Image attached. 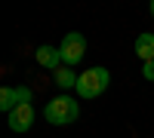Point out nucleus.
Returning <instances> with one entry per match:
<instances>
[{
    "mask_svg": "<svg viewBox=\"0 0 154 138\" xmlns=\"http://www.w3.org/2000/svg\"><path fill=\"white\" fill-rule=\"evenodd\" d=\"M34 55H37V61H40L46 71H53V74L62 68V52H59V46H46V43H43Z\"/></svg>",
    "mask_w": 154,
    "mask_h": 138,
    "instance_id": "423d86ee",
    "label": "nucleus"
},
{
    "mask_svg": "<svg viewBox=\"0 0 154 138\" xmlns=\"http://www.w3.org/2000/svg\"><path fill=\"white\" fill-rule=\"evenodd\" d=\"M6 123H9L12 132H28V129L34 126V107H31V101H28V104H19V107L9 114Z\"/></svg>",
    "mask_w": 154,
    "mask_h": 138,
    "instance_id": "39448f33",
    "label": "nucleus"
},
{
    "mask_svg": "<svg viewBox=\"0 0 154 138\" xmlns=\"http://www.w3.org/2000/svg\"><path fill=\"white\" fill-rule=\"evenodd\" d=\"M77 77H80V74H74L68 65H62L56 71V86L59 89H77Z\"/></svg>",
    "mask_w": 154,
    "mask_h": 138,
    "instance_id": "6e6552de",
    "label": "nucleus"
},
{
    "mask_svg": "<svg viewBox=\"0 0 154 138\" xmlns=\"http://www.w3.org/2000/svg\"><path fill=\"white\" fill-rule=\"evenodd\" d=\"M136 55L145 61H154V34H139V40H136Z\"/></svg>",
    "mask_w": 154,
    "mask_h": 138,
    "instance_id": "0eeeda50",
    "label": "nucleus"
},
{
    "mask_svg": "<svg viewBox=\"0 0 154 138\" xmlns=\"http://www.w3.org/2000/svg\"><path fill=\"white\" fill-rule=\"evenodd\" d=\"M59 52H62V65H68V68L77 65V61L86 55V40H83V34H77V31L65 34V40H62Z\"/></svg>",
    "mask_w": 154,
    "mask_h": 138,
    "instance_id": "7ed1b4c3",
    "label": "nucleus"
},
{
    "mask_svg": "<svg viewBox=\"0 0 154 138\" xmlns=\"http://www.w3.org/2000/svg\"><path fill=\"white\" fill-rule=\"evenodd\" d=\"M31 101V89L28 86H19V89H0V110H6V114H12L19 104H28Z\"/></svg>",
    "mask_w": 154,
    "mask_h": 138,
    "instance_id": "20e7f679",
    "label": "nucleus"
},
{
    "mask_svg": "<svg viewBox=\"0 0 154 138\" xmlns=\"http://www.w3.org/2000/svg\"><path fill=\"white\" fill-rule=\"evenodd\" d=\"M43 117H46V123H53V126H68V123H74L80 117V107H77L74 98L59 95V98H53V101L43 107Z\"/></svg>",
    "mask_w": 154,
    "mask_h": 138,
    "instance_id": "f03ea898",
    "label": "nucleus"
},
{
    "mask_svg": "<svg viewBox=\"0 0 154 138\" xmlns=\"http://www.w3.org/2000/svg\"><path fill=\"white\" fill-rule=\"evenodd\" d=\"M108 83H111L108 68H89V71H83L77 77V95L80 98H99L108 89Z\"/></svg>",
    "mask_w": 154,
    "mask_h": 138,
    "instance_id": "f257e3e1",
    "label": "nucleus"
},
{
    "mask_svg": "<svg viewBox=\"0 0 154 138\" xmlns=\"http://www.w3.org/2000/svg\"><path fill=\"white\" fill-rule=\"evenodd\" d=\"M142 74H145V80H151V83H154V61H148Z\"/></svg>",
    "mask_w": 154,
    "mask_h": 138,
    "instance_id": "1a4fd4ad",
    "label": "nucleus"
},
{
    "mask_svg": "<svg viewBox=\"0 0 154 138\" xmlns=\"http://www.w3.org/2000/svg\"><path fill=\"white\" fill-rule=\"evenodd\" d=\"M151 12H154V3H151Z\"/></svg>",
    "mask_w": 154,
    "mask_h": 138,
    "instance_id": "9d476101",
    "label": "nucleus"
}]
</instances>
